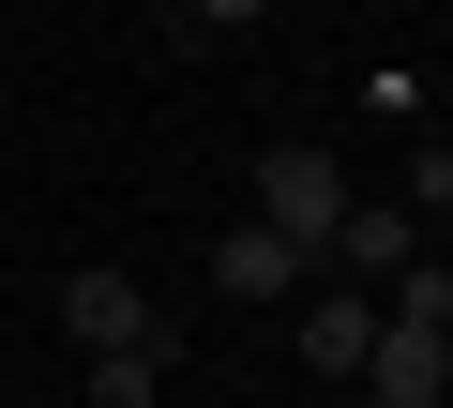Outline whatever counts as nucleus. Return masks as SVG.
I'll return each instance as SVG.
<instances>
[{"label": "nucleus", "mask_w": 453, "mask_h": 408, "mask_svg": "<svg viewBox=\"0 0 453 408\" xmlns=\"http://www.w3.org/2000/svg\"><path fill=\"white\" fill-rule=\"evenodd\" d=\"M257 227L303 242V258H333V227H348V166H333V151H273V166H257Z\"/></svg>", "instance_id": "nucleus-1"}, {"label": "nucleus", "mask_w": 453, "mask_h": 408, "mask_svg": "<svg viewBox=\"0 0 453 408\" xmlns=\"http://www.w3.org/2000/svg\"><path fill=\"white\" fill-rule=\"evenodd\" d=\"M61 333H76L91 363H106V348H151V363H166V318H151L136 273H61Z\"/></svg>", "instance_id": "nucleus-2"}, {"label": "nucleus", "mask_w": 453, "mask_h": 408, "mask_svg": "<svg viewBox=\"0 0 453 408\" xmlns=\"http://www.w3.org/2000/svg\"><path fill=\"white\" fill-rule=\"evenodd\" d=\"M363 378H378V408H453V333H393V318H378Z\"/></svg>", "instance_id": "nucleus-3"}, {"label": "nucleus", "mask_w": 453, "mask_h": 408, "mask_svg": "<svg viewBox=\"0 0 453 408\" xmlns=\"http://www.w3.org/2000/svg\"><path fill=\"white\" fill-rule=\"evenodd\" d=\"M363 348H378V288H318L303 303V363L318 378H363Z\"/></svg>", "instance_id": "nucleus-4"}, {"label": "nucleus", "mask_w": 453, "mask_h": 408, "mask_svg": "<svg viewBox=\"0 0 453 408\" xmlns=\"http://www.w3.org/2000/svg\"><path fill=\"white\" fill-rule=\"evenodd\" d=\"M211 288L273 303V288H318V258H303V242H273V227H226V242H211Z\"/></svg>", "instance_id": "nucleus-5"}, {"label": "nucleus", "mask_w": 453, "mask_h": 408, "mask_svg": "<svg viewBox=\"0 0 453 408\" xmlns=\"http://www.w3.org/2000/svg\"><path fill=\"white\" fill-rule=\"evenodd\" d=\"M423 258V212H393V196H348V227H333V273H408Z\"/></svg>", "instance_id": "nucleus-6"}, {"label": "nucleus", "mask_w": 453, "mask_h": 408, "mask_svg": "<svg viewBox=\"0 0 453 408\" xmlns=\"http://www.w3.org/2000/svg\"><path fill=\"white\" fill-rule=\"evenodd\" d=\"M378 318H393V333H453V273H438V258H408V273H393V303H378Z\"/></svg>", "instance_id": "nucleus-7"}, {"label": "nucleus", "mask_w": 453, "mask_h": 408, "mask_svg": "<svg viewBox=\"0 0 453 408\" xmlns=\"http://www.w3.org/2000/svg\"><path fill=\"white\" fill-rule=\"evenodd\" d=\"M151 378H166L151 348H106V363H91V408H151Z\"/></svg>", "instance_id": "nucleus-8"}, {"label": "nucleus", "mask_w": 453, "mask_h": 408, "mask_svg": "<svg viewBox=\"0 0 453 408\" xmlns=\"http://www.w3.org/2000/svg\"><path fill=\"white\" fill-rule=\"evenodd\" d=\"M438 273H453V212H438Z\"/></svg>", "instance_id": "nucleus-9"}]
</instances>
